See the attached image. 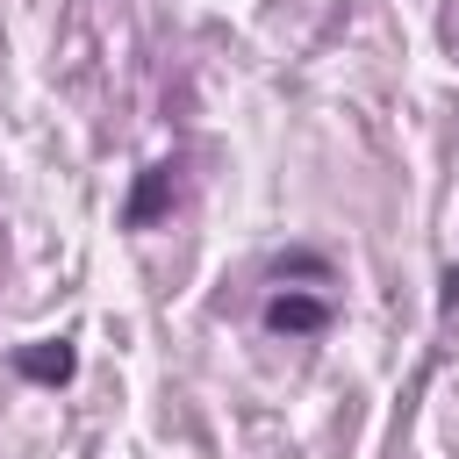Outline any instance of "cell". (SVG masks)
<instances>
[{
  "instance_id": "obj_1",
  "label": "cell",
  "mask_w": 459,
  "mask_h": 459,
  "mask_svg": "<svg viewBox=\"0 0 459 459\" xmlns=\"http://www.w3.org/2000/svg\"><path fill=\"white\" fill-rule=\"evenodd\" d=\"M179 158H165V165H143L136 172V186H129V201H122V230H151V222H165L172 208H179Z\"/></svg>"
},
{
  "instance_id": "obj_5",
  "label": "cell",
  "mask_w": 459,
  "mask_h": 459,
  "mask_svg": "<svg viewBox=\"0 0 459 459\" xmlns=\"http://www.w3.org/2000/svg\"><path fill=\"white\" fill-rule=\"evenodd\" d=\"M445 308H459V265H445Z\"/></svg>"
},
{
  "instance_id": "obj_2",
  "label": "cell",
  "mask_w": 459,
  "mask_h": 459,
  "mask_svg": "<svg viewBox=\"0 0 459 459\" xmlns=\"http://www.w3.org/2000/svg\"><path fill=\"white\" fill-rule=\"evenodd\" d=\"M330 294H308V287H280L273 301H265V330L273 337H323L330 330Z\"/></svg>"
},
{
  "instance_id": "obj_3",
  "label": "cell",
  "mask_w": 459,
  "mask_h": 459,
  "mask_svg": "<svg viewBox=\"0 0 459 459\" xmlns=\"http://www.w3.org/2000/svg\"><path fill=\"white\" fill-rule=\"evenodd\" d=\"M14 373L36 387H65L79 373V351H72V337H36V344H14Z\"/></svg>"
},
{
  "instance_id": "obj_4",
  "label": "cell",
  "mask_w": 459,
  "mask_h": 459,
  "mask_svg": "<svg viewBox=\"0 0 459 459\" xmlns=\"http://www.w3.org/2000/svg\"><path fill=\"white\" fill-rule=\"evenodd\" d=\"M273 273H280V280H287V273H308V280H330V265H323L316 251H294V258H280Z\"/></svg>"
}]
</instances>
